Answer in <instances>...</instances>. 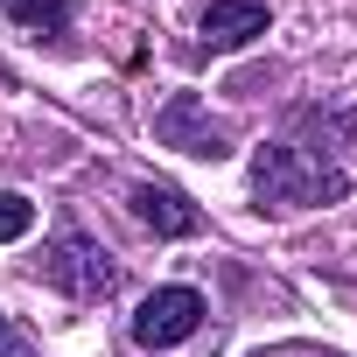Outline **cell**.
I'll list each match as a JSON object with an SVG mask.
<instances>
[{"mask_svg":"<svg viewBox=\"0 0 357 357\" xmlns=\"http://www.w3.org/2000/svg\"><path fill=\"white\" fill-rule=\"evenodd\" d=\"M350 197V168L329 161V147H301V140H273L252 161V204L259 211H322Z\"/></svg>","mask_w":357,"mask_h":357,"instance_id":"6da1fadb","label":"cell"},{"mask_svg":"<svg viewBox=\"0 0 357 357\" xmlns=\"http://www.w3.org/2000/svg\"><path fill=\"white\" fill-rule=\"evenodd\" d=\"M36 273H43L56 294H70V301H105V294L119 287V259H112L91 231H77V225H63V231L43 245Z\"/></svg>","mask_w":357,"mask_h":357,"instance_id":"7a4b0ae2","label":"cell"},{"mask_svg":"<svg viewBox=\"0 0 357 357\" xmlns=\"http://www.w3.org/2000/svg\"><path fill=\"white\" fill-rule=\"evenodd\" d=\"M154 140H161V147H175V154H197V161H225V154L238 147L231 119H218L197 91H175V98L154 112Z\"/></svg>","mask_w":357,"mask_h":357,"instance_id":"3957f363","label":"cell"},{"mask_svg":"<svg viewBox=\"0 0 357 357\" xmlns=\"http://www.w3.org/2000/svg\"><path fill=\"white\" fill-rule=\"evenodd\" d=\"M204 315H211V301L197 287H154L133 308V343L140 350H175V343H190L204 329Z\"/></svg>","mask_w":357,"mask_h":357,"instance_id":"277c9868","label":"cell"},{"mask_svg":"<svg viewBox=\"0 0 357 357\" xmlns=\"http://www.w3.org/2000/svg\"><path fill=\"white\" fill-rule=\"evenodd\" d=\"M197 29H204V50H245L273 29V15H266V0H211Z\"/></svg>","mask_w":357,"mask_h":357,"instance_id":"5b68a950","label":"cell"},{"mask_svg":"<svg viewBox=\"0 0 357 357\" xmlns=\"http://www.w3.org/2000/svg\"><path fill=\"white\" fill-rule=\"evenodd\" d=\"M133 218H140L154 238H190V231H204V211L175 190V183H140V190H133Z\"/></svg>","mask_w":357,"mask_h":357,"instance_id":"8992f818","label":"cell"},{"mask_svg":"<svg viewBox=\"0 0 357 357\" xmlns=\"http://www.w3.org/2000/svg\"><path fill=\"white\" fill-rule=\"evenodd\" d=\"M0 15H8V22H22L29 36L63 43V29H70V0H0Z\"/></svg>","mask_w":357,"mask_h":357,"instance_id":"52a82bcc","label":"cell"},{"mask_svg":"<svg viewBox=\"0 0 357 357\" xmlns=\"http://www.w3.org/2000/svg\"><path fill=\"white\" fill-rule=\"evenodd\" d=\"M36 231V204L22 197V190H0V245H15V238H29Z\"/></svg>","mask_w":357,"mask_h":357,"instance_id":"ba28073f","label":"cell"},{"mask_svg":"<svg viewBox=\"0 0 357 357\" xmlns=\"http://www.w3.org/2000/svg\"><path fill=\"white\" fill-rule=\"evenodd\" d=\"M0 357H43V350H36V343H29V336L8 322V315H0Z\"/></svg>","mask_w":357,"mask_h":357,"instance_id":"9c48e42d","label":"cell"}]
</instances>
